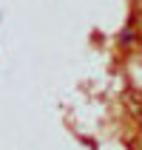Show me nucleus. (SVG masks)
Returning a JSON list of instances; mask_svg holds the SVG:
<instances>
[{"label": "nucleus", "instance_id": "obj_1", "mask_svg": "<svg viewBox=\"0 0 142 150\" xmlns=\"http://www.w3.org/2000/svg\"><path fill=\"white\" fill-rule=\"evenodd\" d=\"M139 108H142V102H139Z\"/></svg>", "mask_w": 142, "mask_h": 150}]
</instances>
